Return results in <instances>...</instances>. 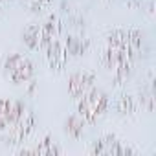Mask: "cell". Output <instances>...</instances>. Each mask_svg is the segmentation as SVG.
<instances>
[{"label":"cell","instance_id":"1","mask_svg":"<svg viewBox=\"0 0 156 156\" xmlns=\"http://www.w3.org/2000/svg\"><path fill=\"white\" fill-rule=\"evenodd\" d=\"M75 107H77V114L87 121V125H94L110 108V98L103 88L92 87L87 94H83L75 101Z\"/></svg>","mask_w":156,"mask_h":156},{"label":"cell","instance_id":"2","mask_svg":"<svg viewBox=\"0 0 156 156\" xmlns=\"http://www.w3.org/2000/svg\"><path fill=\"white\" fill-rule=\"evenodd\" d=\"M2 75L11 85H26L35 77V62L24 53H9L2 61Z\"/></svg>","mask_w":156,"mask_h":156},{"label":"cell","instance_id":"3","mask_svg":"<svg viewBox=\"0 0 156 156\" xmlns=\"http://www.w3.org/2000/svg\"><path fill=\"white\" fill-rule=\"evenodd\" d=\"M138 149L118 138V134L114 132H105L101 134L90 147V154H96V156H129V154H136Z\"/></svg>","mask_w":156,"mask_h":156},{"label":"cell","instance_id":"4","mask_svg":"<svg viewBox=\"0 0 156 156\" xmlns=\"http://www.w3.org/2000/svg\"><path fill=\"white\" fill-rule=\"evenodd\" d=\"M35 129H37V116L31 108H26V112L17 119V123L6 130L4 141L8 145H22V143L30 141Z\"/></svg>","mask_w":156,"mask_h":156},{"label":"cell","instance_id":"5","mask_svg":"<svg viewBox=\"0 0 156 156\" xmlns=\"http://www.w3.org/2000/svg\"><path fill=\"white\" fill-rule=\"evenodd\" d=\"M105 44L129 48V50L140 53L143 48V31L138 28H112L105 35Z\"/></svg>","mask_w":156,"mask_h":156},{"label":"cell","instance_id":"6","mask_svg":"<svg viewBox=\"0 0 156 156\" xmlns=\"http://www.w3.org/2000/svg\"><path fill=\"white\" fill-rule=\"evenodd\" d=\"M98 73L94 70H77L68 75V96L77 101L83 94H87L92 87H96Z\"/></svg>","mask_w":156,"mask_h":156},{"label":"cell","instance_id":"7","mask_svg":"<svg viewBox=\"0 0 156 156\" xmlns=\"http://www.w3.org/2000/svg\"><path fill=\"white\" fill-rule=\"evenodd\" d=\"M44 61H46V66L50 72L53 73H62L68 66V61H70V55L66 51V46L61 39H55L51 41L44 50Z\"/></svg>","mask_w":156,"mask_h":156},{"label":"cell","instance_id":"8","mask_svg":"<svg viewBox=\"0 0 156 156\" xmlns=\"http://www.w3.org/2000/svg\"><path fill=\"white\" fill-rule=\"evenodd\" d=\"M28 105L20 99L0 98V130L6 132L9 127L17 123V119L26 112Z\"/></svg>","mask_w":156,"mask_h":156},{"label":"cell","instance_id":"9","mask_svg":"<svg viewBox=\"0 0 156 156\" xmlns=\"http://www.w3.org/2000/svg\"><path fill=\"white\" fill-rule=\"evenodd\" d=\"M99 59H101V64H103L108 72H112V70H114L118 64H121V62L136 61V59H138V53L132 51V50H129V48H119V46H108V44H105V48H103Z\"/></svg>","mask_w":156,"mask_h":156},{"label":"cell","instance_id":"10","mask_svg":"<svg viewBox=\"0 0 156 156\" xmlns=\"http://www.w3.org/2000/svg\"><path fill=\"white\" fill-rule=\"evenodd\" d=\"M19 154H37V156H57L62 154V147L59 145V141H55L51 132H46L42 136V140L33 145V147H22L19 149Z\"/></svg>","mask_w":156,"mask_h":156},{"label":"cell","instance_id":"11","mask_svg":"<svg viewBox=\"0 0 156 156\" xmlns=\"http://www.w3.org/2000/svg\"><path fill=\"white\" fill-rule=\"evenodd\" d=\"M114 107H116V112L121 118H127V119H132V118H136L141 112V105L138 101V96L127 94V92H123V94L118 96Z\"/></svg>","mask_w":156,"mask_h":156},{"label":"cell","instance_id":"12","mask_svg":"<svg viewBox=\"0 0 156 156\" xmlns=\"http://www.w3.org/2000/svg\"><path fill=\"white\" fill-rule=\"evenodd\" d=\"M22 42L30 51H42L44 48V35L42 26L39 22H31L22 30Z\"/></svg>","mask_w":156,"mask_h":156},{"label":"cell","instance_id":"13","mask_svg":"<svg viewBox=\"0 0 156 156\" xmlns=\"http://www.w3.org/2000/svg\"><path fill=\"white\" fill-rule=\"evenodd\" d=\"M41 26H42V35H44V48H46L51 41L59 39V37L62 35V31H64V22H62V19H61L59 15H55V13L48 15L46 20L41 22ZM44 48H42V50H44Z\"/></svg>","mask_w":156,"mask_h":156},{"label":"cell","instance_id":"14","mask_svg":"<svg viewBox=\"0 0 156 156\" xmlns=\"http://www.w3.org/2000/svg\"><path fill=\"white\" fill-rule=\"evenodd\" d=\"M62 42H64L66 51H68L70 57H81V55H85V53L90 50V39L81 37V35L68 33L66 39H64Z\"/></svg>","mask_w":156,"mask_h":156},{"label":"cell","instance_id":"15","mask_svg":"<svg viewBox=\"0 0 156 156\" xmlns=\"http://www.w3.org/2000/svg\"><path fill=\"white\" fill-rule=\"evenodd\" d=\"M85 127H87V121L79 116V114H70L66 119H64V132L72 138V140H81L83 134H85Z\"/></svg>","mask_w":156,"mask_h":156},{"label":"cell","instance_id":"16","mask_svg":"<svg viewBox=\"0 0 156 156\" xmlns=\"http://www.w3.org/2000/svg\"><path fill=\"white\" fill-rule=\"evenodd\" d=\"M22 2L28 6V9H30L31 13L41 15V13H44V11L51 6L53 0H22Z\"/></svg>","mask_w":156,"mask_h":156},{"label":"cell","instance_id":"17","mask_svg":"<svg viewBox=\"0 0 156 156\" xmlns=\"http://www.w3.org/2000/svg\"><path fill=\"white\" fill-rule=\"evenodd\" d=\"M9 2H15V0H0V4H9Z\"/></svg>","mask_w":156,"mask_h":156},{"label":"cell","instance_id":"18","mask_svg":"<svg viewBox=\"0 0 156 156\" xmlns=\"http://www.w3.org/2000/svg\"><path fill=\"white\" fill-rule=\"evenodd\" d=\"M103 2H110V0H103Z\"/></svg>","mask_w":156,"mask_h":156},{"label":"cell","instance_id":"19","mask_svg":"<svg viewBox=\"0 0 156 156\" xmlns=\"http://www.w3.org/2000/svg\"><path fill=\"white\" fill-rule=\"evenodd\" d=\"M0 13H2V9H0Z\"/></svg>","mask_w":156,"mask_h":156}]
</instances>
